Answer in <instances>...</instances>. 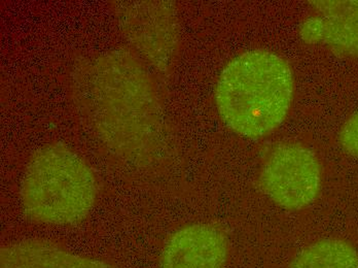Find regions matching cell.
<instances>
[{
    "mask_svg": "<svg viewBox=\"0 0 358 268\" xmlns=\"http://www.w3.org/2000/svg\"><path fill=\"white\" fill-rule=\"evenodd\" d=\"M78 110L106 146L138 160L152 151L161 127V106L152 78L141 61L122 51L83 63L73 77Z\"/></svg>",
    "mask_w": 358,
    "mask_h": 268,
    "instance_id": "1",
    "label": "cell"
},
{
    "mask_svg": "<svg viewBox=\"0 0 358 268\" xmlns=\"http://www.w3.org/2000/svg\"><path fill=\"white\" fill-rule=\"evenodd\" d=\"M294 92V75L287 61L272 52L253 50L222 69L216 84V108L235 134L261 139L287 119Z\"/></svg>",
    "mask_w": 358,
    "mask_h": 268,
    "instance_id": "2",
    "label": "cell"
},
{
    "mask_svg": "<svg viewBox=\"0 0 358 268\" xmlns=\"http://www.w3.org/2000/svg\"><path fill=\"white\" fill-rule=\"evenodd\" d=\"M98 194L88 163L63 145H49L32 155L24 174L21 202L31 221L71 225L83 221Z\"/></svg>",
    "mask_w": 358,
    "mask_h": 268,
    "instance_id": "3",
    "label": "cell"
},
{
    "mask_svg": "<svg viewBox=\"0 0 358 268\" xmlns=\"http://www.w3.org/2000/svg\"><path fill=\"white\" fill-rule=\"evenodd\" d=\"M262 187L282 209L299 211L310 206L322 187V167L315 154L298 143L277 147L266 160Z\"/></svg>",
    "mask_w": 358,
    "mask_h": 268,
    "instance_id": "4",
    "label": "cell"
},
{
    "mask_svg": "<svg viewBox=\"0 0 358 268\" xmlns=\"http://www.w3.org/2000/svg\"><path fill=\"white\" fill-rule=\"evenodd\" d=\"M120 23L141 55L158 66L170 62L178 45L176 14L165 2H128Z\"/></svg>",
    "mask_w": 358,
    "mask_h": 268,
    "instance_id": "5",
    "label": "cell"
},
{
    "mask_svg": "<svg viewBox=\"0 0 358 268\" xmlns=\"http://www.w3.org/2000/svg\"><path fill=\"white\" fill-rule=\"evenodd\" d=\"M312 15L300 36L308 45H324L337 55L358 58V0H312Z\"/></svg>",
    "mask_w": 358,
    "mask_h": 268,
    "instance_id": "6",
    "label": "cell"
},
{
    "mask_svg": "<svg viewBox=\"0 0 358 268\" xmlns=\"http://www.w3.org/2000/svg\"><path fill=\"white\" fill-rule=\"evenodd\" d=\"M228 254V239L222 230L209 224H194L168 239L160 268H224Z\"/></svg>",
    "mask_w": 358,
    "mask_h": 268,
    "instance_id": "7",
    "label": "cell"
},
{
    "mask_svg": "<svg viewBox=\"0 0 358 268\" xmlns=\"http://www.w3.org/2000/svg\"><path fill=\"white\" fill-rule=\"evenodd\" d=\"M0 268H113L106 261L74 254L41 239L2 246Z\"/></svg>",
    "mask_w": 358,
    "mask_h": 268,
    "instance_id": "8",
    "label": "cell"
},
{
    "mask_svg": "<svg viewBox=\"0 0 358 268\" xmlns=\"http://www.w3.org/2000/svg\"><path fill=\"white\" fill-rule=\"evenodd\" d=\"M290 268H358V253L342 239H323L301 252Z\"/></svg>",
    "mask_w": 358,
    "mask_h": 268,
    "instance_id": "9",
    "label": "cell"
},
{
    "mask_svg": "<svg viewBox=\"0 0 358 268\" xmlns=\"http://www.w3.org/2000/svg\"><path fill=\"white\" fill-rule=\"evenodd\" d=\"M339 139L345 151L358 156V112L349 118L343 125Z\"/></svg>",
    "mask_w": 358,
    "mask_h": 268,
    "instance_id": "10",
    "label": "cell"
}]
</instances>
